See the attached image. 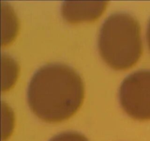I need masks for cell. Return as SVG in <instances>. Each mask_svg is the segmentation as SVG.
I'll return each instance as SVG.
<instances>
[{
    "instance_id": "1",
    "label": "cell",
    "mask_w": 150,
    "mask_h": 141,
    "mask_svg": "<svg viewBox=\"0 0 150 141\" xmlns=\"http://www.w3.org/2000/svg\"><path fill=\"white\" fill-rule=\"evenodd\" d=\"M84 93L80 75L67 65L54 63L40 68L32 78L28 103L40 119L59 123L76 114L83 104Z\"/></svg>"
},
{
    "instance_id": "2",
    "label": "cell",
    "mask_w": 150,
    "mask_h": 141,
    "mask_svg": "<svg viewBox=\"0 0 150 141\" xmlns=\"http://www.w3.org/2000/svg\"><path fill=\"white\" fill-rule=\"evenodd\" d=\"M98 48L102 58L112 68L126 70L133 67L143 53L139 21L128 13L110 16L101 27Z\"/></svg>"
},
{
    "instance_id": "3",
    "label": "cell",
    "mask_w": 150,
    "mask_h": 141,
    "mask_svg": "<svg viewBox=\"0 0 150 141\" xmlns=\"http://www.w3.org/2000/svg\"><path fill=\"white\" fill-rule=\"evenodd\" d=\"M120 101L131 118L150 120V70L135 72L123 81L120 88Z\"/></svg>"
},
{
    "instance_id": "4",
    "label": "cell",
    "mask_w": 150,
    "mask_h": 141,
    "mask_svg": "<svg viewBox=\"0 0 150 141\" xmlns=\"http://www.w3.org/2000/svg\"><path fill=\"white\" fill-rule=\"evenodd\" d=\"M108 1H64L62 6V15L73 24L98 20L103 13Z\"/></svg>"
},
{
    "instance_id": "5",
    "label": "cell",
    "mask_w": 150,
    "mask_h": 141,
    "mask_svg": "<svg viewBox=\"0 0 150 141\" xmlns=\"http://www.w3.org/2000/svg\"><path fill=\"white\" fill-rule=\"evenodd\" d=\"M2 63V90L11 89L17 80L19 66L16 61L7 55L1 56Z\"/></svg>"
},
{
    "instance_id": "6",
    "label": "cell",
    "mask_w": 150,
    "mask_h": 141,
    "mask_svg": "<svg viewBox=\"0 0 150 141\" xmlns=\"http://www.w3.org/2000/svg\"><path fill=\"white\" fill-rule=\"evenodd\" d=\"M6 19L5 24L3 23V26L6 25L5 27L3 28V45H8L10 43L13 41V38L16 36L17 30H18V22L16 17L15 16L13 10H11L10 7L6 6Z\"/></svg>"
},
{
    "instance_id": "7",
    "label": "cell",
    "mask_w": 150,
    "mask_h": 141,
    "mask_svg": "<svg viewBox=\"0 0 150 141\" xmlns=\"http://www.w3.org/2000/svg\"><path fill=\"white\" fill-rule=\"evenodd\" d=\"M50 141H89L86 137L77 132H64L54 137Z\"/></svg>"
},
{
    "instance_id": "8",
    "label": "cell",
    "mask_w": 150,
    "mask_h": 141,
    "mask_svg": "<svg viewBox=\"0 0 150 141\" xmlns=\"http://www.w3.org/2000/svg\"><path fill=\"white\" fill-rule=\"evenodd\" d=\"M146 38H147L148 46H149V50H150V21L149 23V26H148L147 33H146Z\"/></svg>"
}]
</instances>
